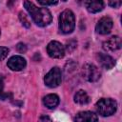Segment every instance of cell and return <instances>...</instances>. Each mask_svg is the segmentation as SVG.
<instances>
[{"label": "cell", "instance_id": "1", "mask_svg": "<svg viewBox=\"0 0 122 122\" xmlns=\"http://www.w3.org/2000/svg\"><path fill=\"white\" fill-rule=\"evenodd\" d=\"M23 5H24V8L26 9V10L30 13V15L32 18L33 22L37 26L46 27L51 22L52 16H51V11L48 9H46V8H38L29 0H25Z\"/></svg>", "mask_w": 122, "mask_h": 122}, {"label": "cell", "instance_id": "2", "mask_svg": "<svg viewBox=\"0 0 122 122\" xmlns=\"http://www.w3.org/2000/svg\"><path fill=\"white\" fill-rule=\"evenodd\" d=\"M75 27V17L71 10H65L59 15V30L61 32L68 34L72 32Z\"/></svg>", "mask_w": 122, "mask_h": 122}, {"label": "cell", "instance_id": "3", "mask_svg": "<svg viewBox=\"0 0 122 122\" xmlns=\"http://www.w3.org/2000/svg\"><path fill=\"white\" fill-rule=\"evenodd\" d=\"M117 103L111 98H101L96 103V110L102 116H110L116 112Z\"/></svg>", "mask_w": 122, "mask_h": 122}, {"label": "cell", "instance_id": "4", "mask_svg": "<svg viewBox=\"0 0 122 122\" xmlns=\"http://www.w3.org/2000/svg\"><path fill=\"white\" fill-rule=\"evenodd\" d=\"M62 81V72L58 67H53L51 71L45 75L44 82L46 86L50 88H56L61 84Z\"/></svg>", "mask_w": 122, "mask_h": 122}, {"label": "cell", "instance_id": "5", "mask_svg": "<svg viewBox=\"0 0 122 122\" xmlns=\"http://www.w3.org/2000/svg\"><path fill=\"white\" fill-rule=\"evenodd\" d=\"M82 75L89 82H96L100 78L101 72L95 65L86 63L82 68Z\"/></svg>", "mask_w": 122, "mask_h": 122}, {"label": "cell", "instance_id": "6", "mask_svg": "<svg viewBox=\"0 0 122 122\" xmlns=\"http://www.w3.org/2000/svg\"><path fill=\"white\" fill-rule=\"evenodd\" d=\"M47 52L51 58H63L65 55V48L58 41H51L47 46Z\"/></svg>", "mask_w": 122, "mask_h": 122}, {"label": "cell", "instance_id": "7", "mask_svg": "<svg viewBox=\"0 0 122 122\" xmlns=\"http://www.w3.org/2000/svg\"><path fill=\"white\" fill-rule=\"evenodd\" d=\"M112 25H113V22L112 18L108 16L102 17L96 24V27H95L96 32L99 34H107L112 30Z\"/></svg>", "mask_w": 122, "mask_h": 122}, {"label": "cell", "instance_id": "8", "mask_svg": "<svg viewBox=\"0 0 122 122\" xmlns=\"http://www.w3.org/2000/svg\"><path fill=\"white\" fill-rule=\"evenodd\" d=\"M7 65H8V67H9L11 71H22V70L26 67V60H25V58H23L22 56L14 55V56L10 57V58L8 60Z\"/></svg>", "mask_w": 122, "mask_h": 122}, {"label": "cell", "instance_id": "9", "mask_svg": "<svg viewBox=\"0 0 122 122\" xmlns=\"http://www.w3.org/2000/svg\"><path fill=\"white\" fill-rule=\"evenodd\" d=\"M121 48V39L119 36H112L103 43V49L107 51H114Z\"/></svg>", "mask_w": 122, "mask_h": 122}, {"label": "cell", "instance_id": "10", "mask_svg": "<svg viewBox=\"0 0 122 122\" xmlns=\"http://www.w3.org/2000/svg\"><path fill=\"white\" fill-rule=\"evenodd\" d=\"M104 1L103 0H86L85 7L87 10L91 13H96L101 11L104 9Z\"/></svg>", "mask_w": 122, "mask_h": 122}, {"label": "cell", "instance_id": "11", "mask_svg": "<svg viewBox=\"0 0 122 122\" xmlns=\"http://www.w3.org/2000/svg\"><path fill=\"white\" fill-rule=\"evenodd\" d=\"M96 58H97L98 63L100 64V66L103 69L111 70L114 66V59L112 56L108 55V54H105V53H97Z\"/></svg>", "mask_w": 122, "mask_h": 122}, {"label": "cell", "instance_id": "12", "mask_svg": "<svg viewBox=\"0 0 122 122\" xmlns=\"http://www.w3.org/2000/svg\"><path fill=\"white\" fill-rule=\"evenodd\" d=\"M75 121H79V122H93V121H97L98 117L97 115L92 112H80L79 113L76 114V116L74 117Z\"/></svg>", "mask_w": 122, "mask_h": 122}, {"label": "cell", "instance_id": "13", "mask_svg": "<svg viewBox=\"0 0 122 122\" xmlns=\"http://www.w3.org/2000/svg\"><path fill=\"white\" fill-rule=\"evenodd\" d=\"M43 104L48 109H54L59 104V97L54 93L48 94L43 98Z\"/></svg>", "mask_w": 122, "mask_h": 122}, {"label": "cell", "instance_id": "14", "mask_svg": "<svg viewBox=\"0 0 122 122\" xmlns=\"http://www.w3.org/2000/svg\"><path fill=\"white\" fill-rule=\"evenodd\" d=\"M74 102L77 104H80V105H85L90 102V97L85 91L79 90L74 94Z\"/></svg>", "mask_w": 122, "mask_h": 122}, {"label": "cell", "instance_id": "15", "mask_svg": "<svg viewBox=\"0 0 122 122\" xmlns=\"http://www.w3.org/2000/svg\"><path fill=\"white\" fill-rule=\"evenodd\" d=\"M19 19H20V21H21V23H22V25L24 27H26V28H30V21L29 20L28 16L23 11L19 12Z\"/></svg>", "mask_w": 122, "mask_h": 122}, {"label": "cell", "instance_id": "16", "mask_svg": "<svg viewBox=\"0 0 122 122\" xmlns=\"http://www.w3.org/2000/svg\"><path fill=\"white\" fill-rule=\"evenodd\" d=\"M8 96H9V94L4 92V78H3V76L0 75V99L5 100Z\"/></svg>", "mask_w": 122, "mask_h": 122}, {"label": "cell", "instance_id": "17", "mask_svg": "<svg viewBox=\"0 0 122 122\" xmlns=\"http://www.w3.org/2000/svg\"><path fill=\"white\" fill-rule=\"evenodd\" d=\"M9 51H10V50L8 48H6V47H0V61L4 60L7 57V55L9 54Z\"/></svg>", "mask_w": 122, "mask_h": 122}, {"label": "cell", "instance_id": "18", "mask_svg": "<svg viewBox=\"0 0 122 122\" xmlns=\"http://www.w3.org/2000/svg\"><path fill=\"white\" fill-rule=\"evenodd\" d=\"M37 1L44 6H51V5H56L58 3V0H37Z\"/></svg>", "mask_w": 122, "mask_h": 122}, {"label": "cell", "instance_id": "19", "mask_svg": "<svg viewBox=\"0 0 122 122\" xmlns=\"http://www.w3.org/2000/svg\"><path fill=\"white\" fill-rule=\"evenodd\" d=\"M76 45H77L76 41H74V40H71V41H69V42L67 43V47H66V49H67L68 51H72L76 48Z\"/></svg>", "mask_w": 122, "mask_h": 122}, {"label": "cell", "instance_id": "20", "mask_svg": "<svg viewBox=\"0 0 122 122\" xmlns=\"http://www.w3.org/2000/svg\"><path fill=\"white\" fill-rule=\"evenodd\" d=\"M108 3L111 7L117 9L121 6V0H108Z\"/></svg>", "mask_w": 122, "mask_h": 122}, {"label": "cell", "instance_id": "21", "mask_svg": "<svg viewBox=\"0 0 122 122\" xmlns=\"http://www.w3.org/2000/svg\"><path fill=\"white\" fill-rule=\"evenodd\" d=\"M16 49L20 53H25L27 51V46L23 43H18L16 46Z\"/></svg>", "mask_w": 122, "mask_h": 122}, {"label": "cell", "instance_id": "22", "mask_svg": "<svg viewBox=\"0 0 122 122\" xmlns=\"http://www.w3.org/2000/svg\"><path fill=\"white\" fill-rule=\"evenodd\" d=\"M40 120H49V121H51V118L48 117V116H42V117L40 118Z\"/></svg>", "mask_w": 122, "mask_h": 122}, {"label": "cell", "instance_id": "23", "mask_svg": "<svg viewBox=\"0 0 122 122\" xmlns=\"http://www.w3.org/2000/svg\"><path fill=\"white\" fill-rule=\"evenodd\" d=\"M14 1H15V0H9V3H8V4H9V6H11V5H12V3H13Z\"/></svg>", "mask_w": 122, "mask_h": 122}, {"label": "cell", "instance_id": "24", "mask_svg": "<svg viewBox=\"0 0 122 122\" xmlns=\"http://www.w3.org/2000/svg\"><path fill=\"white\" fill-rule=\"evenodd\" d=\"M62 1H67V0H62Z\"/></svg>", "mask_w": 122, "mask_h": 122}, {"label": "cell", "instance_id": "25", "mask_svg": "<svg viewBox=\"0 0 122 122\" xmlns=\"http://www.w3.org/2000/svg\"><path fill=\"white\" fill-rule=\"evenodd\" d=\"M0 34H1V30H0Z\"/></svg>", "mask_w": 122, "mask_h": 122}]
</instances>
